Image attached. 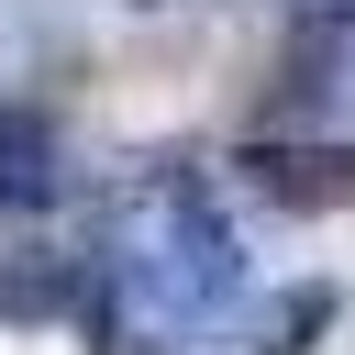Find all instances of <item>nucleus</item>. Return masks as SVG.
I'll return each mask as SVG.
<instances>
[{
	"label": "nucleus",
	"instance_id": "nucleus-3",
	"mask_svg": "<svg viewBox=\"0 0 355 355\" xmlns=\"http://www.w3.org/2000/svg\"><path fill=\"white\" fill-rule=\"evenodd\" d=\"M322 322H333V288H322V277H300V288H277V300L255 311V344H244V355H311V333H322Z\"/></svg>",
	"mask_w": 355,
	"mask_h": 355
},
{
	"label": "nucleus",
	"instance_id": "nucleus-4",
	"mask_svg": "<svg viewBox=\"0 0 355 355\" xmlns=\"http://www.w3.org/2000/svg\"><path fill=\"white\" fill-rule=\"evenodd\" d=\"M0 200H55V133L33 111H0Z\"/></svg>",
	"mask_w": 355,
	"mask_h": 355
},
{
	"label": "nucleus",
	"instance_id": "nucleus-1",
	"mask_svg": "<svg viewBox=\"0 0 355 355\" xmlns=\"http://www.w3.org/2000/svg\"><path fill=\"white\" fill-rule=\"evenodd\" d=\"M233 288H244V244L211 211V189L200 178H144L122 200V222H111V300H100V322L166 344V333L222 322Z\"/></svg>",
	"mask_w": 355,
	"mask_h": 355
},
{
	"label": "nucleus",
	"instance_id": "nucleus-2",
	"mask_svg": "<svg viewBox=\"0 0 355 355\" xmlns=\"http://www.w3.org/2000/svg\"><path fill=\"white\" fill-rule=\"evenodd\" d=\"M244 166H255V189H266L277 211H344V200H355V144H311V133L277 144V133H266Z\"/></svg>",
	"mask_w": 355,
	"mask_h": 355
}]
</instances>
